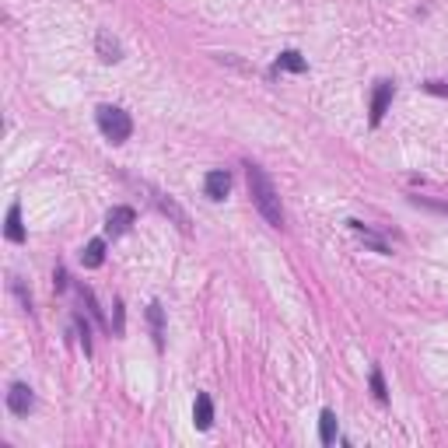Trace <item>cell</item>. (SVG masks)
I'll use <instances>...</instances> for the list:
<instances>
[{"label":"cell","instance_id":"obj_2","mask_svg":"<svg viewBox=\"0 0 448 448\" xmlns=\"http://www.w3.org/2000/svg\"><path fill=\"white\" fill-rule=\"evenodd\" d=\"M95 119H98V130L105 133V140H112V144H127L130 133H133V119H130V112H127V109H119V105H98Z\"/></svg>","mask_w":448,"mask_h":448},{"label":"cell","instance_id":"obj_13","mask_svg":"<svg viewBox=\"0 0 448 448\" xmlns=\"http://www.w3.org/2000/svg\"><path fill=\"white\" fill-rule=\"evenodd\" d=\"M147 326H151L155 347H165V308H161V302L147 305Z\"/></svg>","mask_w":448,"mask_h":448},{"label":"cell","instance_id":"obj_11","mask_svg":"<svg viewBox=\"0 0 448 448\" xmlns=\"http://www.w3.org/2000/svg\"><path fill=\"white\" fill-rule=\"evenodd\" d=\"M105 263V238H92L84 249H81V266L84 270H98Z\"/></svg>","mask_w":448,"mask_h":448},{"label":"cell","instance_id":"obj_18","mask_svg":"<svg viewBox=\"0 0 448 448\" xmlns=\"http://www.w3.org/2000/svg\"><path fill=\"white\" fill-rule=\"evenodd\" d=\"M74 326H77V333H81V343H84V354H92V330H88V322H84V315H74Z\"/></svg>","mask_w":448,"mask_h":448},{"label":"cell","instance_id":"obj_19","mask_svg":"<svg viewBox=\"0 0 448 448\" xmlns=\"http://www.w3.org/2000/svg\"><path fill=\"white\" fill-rule=\"evenodd\" d=\"M53 287H56V291H67V270H64V266H56V274H53Z\"/></svg>","mask_w":448,"mask_h":448},{"label":"cell","instance_id":"obj_5","mask_svg":"<svg viewBox=\"0 0 448 448\" xmlns=\"http://www.w3.org/2000/svg\"><path fill=\"white\" fill-rule=\"evenodd\" d=\"M393 81H378L375 84V92H371V116H368V123L371 127H378L382 123V116L389 112V102H393Z\"/></svg>","mask_w":448,"mask_h":448},{"label":"cell","instance_id":"obj_3","mask_svg":"<svg viewBox=\"0 0 448 448\" xmlns=\"http://www.w3.org/2000/svg\"><path fill=\"white\" fill-rule=\"evenodd\" d=\"M144 189L151 193V200L158 203V211H161L165 218H172V221H175L179 228H183V231H193V221H189V214H186V211H183V207H179L172 196H165V193H158V189H151V186H144Z\"/></svg>","mask_w":448,"mask_h":448},{"label":"cell","instance_id":"obj_21","mask_svg":"<svg viewBox=\"0 0 448 448\" xmlns=\"http://www.w3.org/2000/svg\"><path fill=\"white\" fill-rule=\"evenodd\" d=\"M116 333H123V302L116 298Z\"/></svg>","mask_w":448,"mask_h":448},{"label":"cell","instance_id":"obj_20","mask_svg":"<svg viewBox=\"0 0 448 448\" xmlns=\"http://www.w3.org/2000/svg\"><path fill=\"white\" fill-rule=\"evenodd\" d=\"M424 88H427L431 95H448V84H445V81H427Z\"/></svg>","mask_w":448,"mask_h":448},{"label":"cell","instance_id":"obj_1","mask_svg":"<svg viewBox=\"0 0 448 448\" xmlns=\"http://www.w3.org/2000/svg\"><path fill=\"white\" fill-rule=\"evenodd\" d=\"M246 179H249V193H252V203L256 211L266 218L270 228H284V207H280V193L274 186V179L266 175L259 165H246Z\"/></svg>","mask_w":448,"mask_h":448},{"label":"cell","instance_id":"obj_9","mask_svg":"<svg viewBox=\"0 0 448 448\" xmlns=\"http://www.w3.org/2000/svg\"><path fill=\"white\" fill-rule=\"evenodd\" d=\"M347 224H350V231H354V235H361V242H365V246H371L378 256H389V252H393V249H389V242H385L382 235H375L365 221H347Z\"/></svg>","mask_w":448,"mask_h":448},{"label":"cell","instance_id":"obj_15","mask_svg":"<svg viewBox=\"0 0 448 448\" xmlns=\"http://www.w3.org/2000/svg\"><path fill=\"white\" fill-rule=\"evenodd\" d=\"M319 441L322 445H333L337 441V413L333 410H322L319 413Z\"/></svg>","mask_w":448,"mask_h":448},{"label":"cell","instance_id":"obj_7","mask_svg":"<svg viewBox=\"0 0 448 448\" xmlns=\"http://www.w3.org/2000/svg\"><path fill=\"white\" fill-rule=\"evenodd\" d=\"M203 189H207V196H211V200H224V196L231 193V172H228V168H214V172H207Z\"/></svg>","mask_w":448,"mask_h":448},{"label":"cell","instance_id":"obj_16","mask_svg":"<svg viewBox=\"0 0 448 448\" xmlns=\"http://www.w3.org/2000/svg\"><path fill=\"white\" fill-rule=\"evenodd\" d=\"M368 382H371V393H375V399H378V403H389V389H385V378H382V368H371V375H368Z\"/></svg>","mask_w":448,"mask_h":448},{"label":"cell","instance_id":"obj_10","mask_svg":"<svg viewBox=\"0 0 448 448\" xmlns=\"http://www.w3.org/2000/svg\"><path fill=\"white\" fill-rule=\"evenodd\" d=\"M95 46H98V56L105 60V64H119V60H123V46H119V39L109 32V28H102V32H98Z\"/></svg>","mask_w":448,"mask_h":448},{"label":"cell","instance_id":"obj_14","mask_svg":"<svg viewBox=\"0 0 448 448\" xmlns=\"http://www.w3.org/2000/svg\"><path fill=\"white\" fill-rule=\"evenodd\" d=\"M277 70H291V74H305L308 70V60L302 53H294V49H284L277 56Z\"/></svg>","mask_w":448,"mask_h":448},{"label":"cell","instance_id":"obj_4","mask_svg":"<svg viewBox=\"0 0 448 448\" xmlns=\"http://www.w3.org/2000/svg\"><path fill=\"white\" fill-rule=\"evenodd\" d=\"M133 221H137V211L127 207V203H119V207H112V211L105 214V235H112V238L127 235L133 228Z\"/></svg>","mask_w":448,"mask_h":448},{"label":"cell","instance_id":"obj_12","mask_svg":"<svg viewBox=\"0 0 448 448\" xmlns=\"http://www.w3.org/2000/svg\"><path fill=\"white\" fill-rule=\"evenodd\" d=\"M4 235H8V242H14V246H21V242H25V224H21V203H11V207H8Z\"/></svg>","mask_w":448,"mask_h":448},{"label":"cell","instance_id":"obj_8","mask_svg":"<svg viewBox=\"0 0 448 448\" xmlns=\"http://www.w3.org/2000/svg\"><path fill=\"white\" fill-rule=\"evenodd\" d=\"M193 424L196 431H211L214 427V399L207 393H196V403H193Z\"/></svg>","mask_w":448,"mask_h":448},{"label":"cell","instance_id":"obj_6","mask_svg":"<svg viewBox=\"0 0 448 448\" xmlns=\"http://www.w3.org/2000/svg\"><path fill=\"white\" fill-rule=\"evenodd\" d=\"M32 406H36L32 389H28L25 382H14L11 389H8V410H11L14 417H28V413H32Z\"/></svg>","mask_w":448,"mask_h":448},{"label":"cell","instance_id":"obj_17","mask_svg":"<svg viewBox=\"0 0 448 448\" xmlns=\"http://www.w3.org/2000/svg\"><path fill=\"white\" fill-rule=\"evenodd\" d=\"M77 294L84 298V302H88V312H92L98 322H102V308H98V302H95V294H92V287H77ZM105 326V322H102Z\"/></svg>","mask_w":448,"mask_h":448}]
</instances>
